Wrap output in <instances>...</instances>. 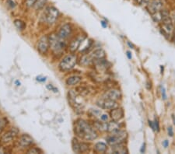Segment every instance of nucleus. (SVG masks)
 Wrapping results in <instances>:
<instances>
[{
	"mask_svg": "<svg viewBox=\"0 0 175 154\" xmlns=\"http://www.w3.org/2000/svg\"><path fill=\"white\" fill-rule=\"evenodd\" d=\"M74 131L76 136L86 140H94L97 138V134L95 130L87 121L82 119L76 121Z\"/></svg>",
	"mask_w": 175,
	"mask_h": 154,
	"instance_id": "1",
	"label": "nucleus"
},
{
	"mask_svg": "<svg viewBox=\"0 0 175 154\" xmlns=\"http://www.w3.org/2000/svg\"><path fill=\"white\" fill-rule=\"evenodd\" d=\"M48 38H49L50 48L54 55H61L65 47L63 39L60 38L58 34H55V33L51 34Z\"/></svg>",
	"mask_w": 175,
	"mask_h": 154,
	"instance_id": "2",
	"label": "nucleus"
},
{
	"mask_svg": "<svg viewBox=\"0 0 175 154\" xmlns=\"http://www.w3.org/2000/svg\"><path fill=\"white\" fill-rule=\"evenodd\" d=\"M77 61V58L74 55H68L64 57L59 63V69L62 72H67L73 69Z\"/></svg>",
	"mask_w": 175,
	"mask_h": 154,
	"instance_id": "3",
	"label": "nucleus"
},
{
	"mask_svg": "<svg viewBox=\"0 0 175 154\" xmlns=\"http://www.w3.org/2000/svg\"><path fill=\"white\" fill-rule=\"evenodd\" d=\"M126 137V132L124 131H118V132L113 133L112 136H110L107 138V142L109 145L114 146L121 143Z\"/></svg>",
	"mask_w": 175,
	"mask_h": 154,
	"instance_id": "4",
	"label": "nucleus"
},
{
	"mask_svg": "<svg viewBox=\"0 0 175 154\" xmlns=\"http://www.w3.org/2000/svg\"><path fill=\"white\" fill-rule=\"evenodd\" d=\"M59 13L56 8L53 7V6H50L47 9L46 11V20L49 24H53L57 20V19L59 18Z\"/></svg>",
	"mask_w": 175,
	"mask_h": 154,
	"instance_id": "5",
	"label": "nucleus"
},
{
	"mask_svg": "<svg viewBox=\"0 0 175 154\" xmlns=\"http://www.w3.org/2000/svg\"><path fill=\"white\" fill-rule=\"evenodd\" d=\"M50 48L49 38L48 36H43L40 38L37 43V50L41 54L44 55L48 52Z\"/></svg>",
	"mask_w": 175,
	"mask_h": 154,
	"instance_id": "6",
	"label": "nucleus"
},
{
	"mask_svg": "<svg viewBox=\"0 0 175 154\" xmlns=\"http://www.w3.org/2000/svg\"><path fill=\"white\" fill-rule=\"evenodd\" d=\"M72 33V27L69 24H65L61 28L59 29V31L58 33V36L62 39H66Z\"/></svg>",
	"mask_w": 175,
	"mask_h": 154,
	"instance_id": "7",
	"label": "nucleus"
},
{
	"mask_svg": "<svg viewBox=\"0 0 175 154\" xmlns=\"http://www.w3.org/2000/svg\"><path fill=\"white\" fill-rule=\"evenodd\" d=\"M33 143V140L29 135H22L19 139V145L22 147H28L31 146Z\"/></svg>",
	"mask_w": 175,
	"mask_h": 154,
	"instance_id": "8",
	"label": "nucleus"
},
{
	"mask_svg": "<svg viewBox=\"0 0 175 154\" xmlns=\"http://www.w3.org/2000/svg\"><path fill=\"white\" fill-rule=\"evenodd\" d=\"M121 97H122V93L118 90H111L104 94L105 99H110V100H115V101L119 100Z\"/></svg>",
	"mask_w": 175,
	"mask_h": 154,
	"instance_id": "9",
	"label": "nucleus"
},
{
	"mask_svg": "<svg viewBox=\"0 0 175 154\" xmlns=\"http://www.w3.org/2000/svg\"><path fill=\"white\" fill-rule=\"evenodd\" d=\"M124 116V112L122 108H114V109H111V118H112L113 121H119L121 119L123 118Z\"/></svg>",
	"mask_w": 175,
	"mask_h": 154,
	"instance_id": "10",
	"label": "nucleus"
},
{
	"mask_svg": "<svg viewBox=\"0 0 175 154\" xmlns=\"http://www.w3.org/2000/svg\"><path fill=\"white\" fill-rule=\"evenodd\" d=\"M162 7V4L160 1H153L151 3L149 4L148 6V10L150 13L152 14H154V13H157V12L160 10Z\"/></svg>",
	"mask_w": 175,
	"mask_h": 154,
	"instance_id": "11",
	"label": "nucleus"
},
{
	"mask_svg": "<svg viewBox=\"0 0 175 154\" xmlns=\"http://www.w3.org/2000/svg\"><path fill=\"white\" fill-rule=\"evenodd\" d=\"M17 132L15 131V130H10L9 132H7L6 133H5L3 136H2V139H1V141L4 143H7L11 142L16 136H17Z\"/></svg>",
	"mask_w": 175,
	"mask_h": 154,
	"instance_id": "12",
	"label": "nucleus"
},
{
	"mask_svg": "<svg viewBox=\"0 0 175 154\" xmlns=\"http://www.w3.org/2000/svg\"><path fill=\"white\" fill-rule=\"evenodd\" d=\"M91 56L93 59H103V58L105 57V52L103 49H96L91 53Z\"/></svg>",
	"mask_w": 175,
	"mask_h": 154,
	"instance_id": "13",
	"label": "nucleus"
},
{
	"mask_svg": "<svg viewBox=\"0 0 175 154\" xmlns=\"http://www.w3.org/2000/svg\"><path fill=\"white\" fill-rule=\"evenodd\" d=\"M112 151L114 153H126L128 152L127 149H126V146L122 144V143L116 144V145L112 146Z\"/></svg>",
	"mask_w": 175,
	"mask_h": 154,
	"instance_id": "14",
	"label": "nucleus"
},
{
	"mask_svg": "<svg viewBox=\"0 0 175 154\" xmlns=\"http://www.w3.org/2000/svg\"><path fill=\"white\" fill-rule=\"evenodd\" d=\"M116 101L113 100H110V99H106L102 104V107L105 109H114V108H117Z\"/></svg>",
	"mask_w": 175,
	"mask_h": 154,
	"instance_id": "15",
	"label": "nucleus"
},
{
	"mask_svg": "<svg viewBox=\"0 0 175 154\" xmlns=\"http://www.w3.org/2000/svg\"><path fill=\"white\" fill-rule=\"evenodd\" d=\"M82 78L80 76H72L68 77V79L66 80V84L68 86H74L76 85L79 83V82L81 81Z\"/></svg>",
	"mask_w": 175,
	"mask_h": 154,
	"instance_id": "16",
	"label": "nucleus"
},
{
	"mask_svg": "<svg viewBox=\"0 0 175 154\" xmlns=\"http://www.w3.org/2000/svg\"><path fill=\"white\" fill-rule=\"evenodd\" d=\"M120 130L119 124L117 123V121H111V122L107 123V131L111 133H114V132H118Z\"/></svg>",
	"mask_w": 175,
	"mask_h": 154,
	"instance_id": "17",
	"label": "nucleus"
},
{
	"mask_svg": "<svg viewBox=\"0 0 175 154\" xmlns=\"http://www.w3.org/2000/svg\"><path fill=\"white\" fill-rule=\"evenodd\" d=\"M81 43V39L79 38H75L72 42L70 43L69 45V50L71 52H75L78 49V48L80 45Z\"/></svg>",
	"mask_w": 175,
	"mask_h": 154,
	"instance_id": "18",
	"label": "nucleus"
},
{
	"mask_svg": "<svg viewBox=\"0 0 175 154\" xmlns=\"http://www.w3.org/2000/svg\"><path fill=\"white\" fill-rule=\"evenodd\" d=\"M107 149V146L103 143H97L94 146V151L96 152H105Z\"/></svg>",
	"mask_w": 175,
	"mask_h": 154,
	"instance_id": "19",
	"label": "nucleus"
},
{
	"mask_svg": "<svg viewBox=\"0 0 175 154\" xmlns=\"http://www.w3.org/2000/svg\"><path fill=\"white\" fill-rule=\"evenodd\" d=\"M14 24L19 30H24L25 29V27H26L25 23L21 20H15Z\"/></svg>",
	"mask_w": 175,
	"mask_h": 154,
	"instance_id": "20",
	"label": "nucleus"
},
{
	"mask_svg": "<svg viewBox=\"0 0 175 154\" xmlns=\"http://www.w3.org/2000/svg\"><path fill=\"white\" fill-rule=\"evenodd\" d=\"M93 58H91V55H84L81 58V62L82 65H88L91 64V62L92 61Z\"/></svg>",
	"mask_w": 175,
	"mask_h": 154,
	"instance_id": "21",
	"label": "nucleus"
},
{
	"mask_svg": "<svg viewBox=\"0 0 175 154\" xmlns=\"http://www.w3.org/2000/svg\"><path fill=\"white\" fill-rule=\"evenodd\" d=\"M89 149V146L87 143H79V152H87Z\"/></svg>",
	"mask_w": 175,
	"mask_h": 154,
	"instance_id": "22",
	"label": "nucleus"
},
{
	"mask_svg": "<svg viewBox=\"0 0 175 154\" xmlns=\"http://www.w3.org/2000/svg\"><path fill=\"white\" fill-rule=\"evenodd\" d=\"M47 0H37L36 3L34 4V8L36 9H40L44 6V5L46 4Z\"/></svg>",
	"mask_w": 175,
	"mask_h": 154,
	"instance_id": "23",
	"label": "nucleus"
},
{
	"mask_svg": "<svg viewBox=\"0 0 175 154\" xmlns=\"http://www.w3.org/2000/svg\"><path fill=\"white\" fill-rule=\"evenodd\" d=\"M7 123H8V121L6 120V118H0V133L3 131L4 128L6 127Z\"/></svg>",
	"mask_w": 175,
	"mask_h": 154,
	"instance_id": "24",
	"label": "nucleus"
},
{
	"mask_svg": "<svg viewBox=\"0 0 175 154\" xmlns=\"http://www.w3.org/2000/svg\"><path fill=\"white\" fill-rule=\"evenodd\" d=\"M17 2L16 0H6V5L9 6L10 9H14L17 6Z\"/></svg>",
	"mask_w": 175,
	"mask_h": 154,
	"instance_id": "25",
	"label": "nucleus"
},
{
	"mask_svg": "<svg viewBox=\"0 0 175 154\" xmlns=\"http://www.w3.org/2000/svg\"><path fill=\"white\" fill-rule=\"evenodd\" d=\"M72 149H73L74 152H79V142L77 141V139H73V141H72Z\"/></svg>",
	"mask_w": 175,
	"mask_h": 154,
	"instance_id": "26",
	"label": "nucleus"
},
{
	"mask_svg": "<svg viewBox=\"0 0 175 154\" xmlns=\"http://www.w3.org/2000/svg\"><path fill=\"white\" fill-rule=\"evenodd\" d=\"M27 153H42V150L37 147H33L27 151Z\"/></svg>",
	"mask_w": 175,
	"mask_h": 154,
	"instance_id": "27",
	"label": "nucleus"
},
{
	"mask_svg": "<svg viewBox=\"0 0 175 154\" xmlns=\"http://www.w3.org/2000/svg\"><path fill=\"white\" fill-rule=\"evenodd\" d=\"M37 0H26V5L28 7H32L34 6V4L36 3Z\"/></svg>",
	"mask_w": 175,
	"mask_h": 154,
	"instance_id": "28",
	"label": "nucleus"
},
{
	"mask_svg": "<svg viewBox=\"0 0 175 154\" xmlns=\"http://www.w3.org/2000/svg\"><path fill=\"white\" fill-rule=\"evenodd\" d=\"M161 93H162V98L164 100H166L167 99V94H166V90H165V88L164 86H161Z\"/></svg>",
	"mask_w": 175,
	"mask_h": 154,
	"instance_id": "29",
	"label": "nucleus"
},
{
	"mask_svg": "<svg viewBox=\"0 0 175 154\" xmlns=\"http://www.w3.org/2000/svg\"><path fill=\"white\" fill-rule=\"evenodd\" d=\"M100 119H101L102 121H107V120H108V116H107V115L103 114V115H102L101 116H100Z\"/></svg>",
	"mask_w": 175,
	"mask_h": 154,
	"instance_id": "30",
	"label": "nucleus"
},
{
	"mask_svg": "<svg viewBox=\"0 0 175 154\" xmlns=\"http://www.w3.org/2000/svg\"><path fill=\"white\" fill-rule=\"evenodd\" d=\"M167 132H168V135H169L170 136H173V128H172L171 127H169V128H167Z\"/></svg>",
	"mask_w": 175,
	"mask_h": 154,
	"instance_id": "31",
	"label": "nucleus"
},
{
	"mask_svg": "<svg viewBox=\"0 0 175 154\" xmlns=\"http://www.w3.org/2000/svg\"><path fill=\"white\" fill-rule=\"evenodd\" d=\"M154 124H155V131L158 132L159 131V123H158V121H157V120H155Z\"/></svg>",
	"mask_w": 175,
	"mask_h": 154,
	"instance_id": "32",
	"label": "nucleus"
},
{
	"mask_svg": "<svg viewBox=\"0 0 175 154\" xmlns=\"http://www.w3.org/2000/svg\"><path fill=\"white\" fill-rule=\"evenodd\" d=\"M149 126H150L152 128V129H153V131H155L154 122H153V121H149Z\"/></svg>",
	"mask_w": 175,
	"mask_h": 154,
	"instance_id": "33",
	"label": "nucleus"
},
{
	"mask_svg": "<svg viewBox=\"0 0 175 154\" xmlns=\"http://www.w3.org/2000/svg\"><path fill=\"white\" fill-rule=\"evenodd\" d=\"M163 146H164V147L167 148V147L169 146V142H168L167 140H165V141H164L163 142Z\"/></svg>",
	"mask_w": 175,
	"mask_h": 154,
	"instance_id": "34",
	"label": "nucleus"
},
{
	"mask_svg": "<svg viewBox=\"0 0 175 154\" xmlns=\"http://www.w3.org/2000/svg\"><path fill=\"white\" fill-rule=\"evenodd\" d=\"M37 81L44 82L45 80H46V78H45V77H42V78H41V77H37Z\"/></svg>",
	"mask_w": 175,
	"mask_h": 154,
	"instance_id": "35",
	"label": "nucleus"
},
{
	"mask_svg": "<svg viewBox=\"0 0 175 154\" xmlns=\"http://www.w3.org/2000/svg\"><path fill=\"white\" fill-rule=\"evenodd\" d=\"M47 87H48V89L49 90H56V89L54 86H52V85H48L47 86Z\"/></svg>",
	"mask_w": 175,
	"mask_h": 154,
	"instance_id": "36",
	"label": "nucleus"
},
{
	"mask_svg": "<svg viewBox=\"0 0 175 154\" xmlns=\"http://www.w3.org/2000/svg\"><path fill=\"white\" fill-rule=\"evenodd\" d=\"M145 146H146V144L144 143L143 145H142V148H141V152H145V149H146V148H145Z\"/></svg>",
	"mask_w": 175,
	"mask_h": 154,
	"instance_id": "37",
	"label": "nucleus"
},
{
	"mask_svg": "<svg viewBox=\"0 0 175 154\" xmlns=\"http://www.w3.org/2000/svg\"><path fill=\"white\" fill-rule=\"evenodd\" d=\"M101 25L103 26V27H107V23L105 22V21H101Z\"/></svg>",
	"mask_w": 175,
	"mask_h": 154,
	"instance_id": "38",
	"label": "nucleus"
},
{
	"mask_svg": "<svg viewBox=\"0 0 175 154\" xmlns=\"http://www.w3.org/2000/svg\"><path fill=\"white\" fill-rule=\"evenodd\" d=\"M127 56L129 59H132V54L130 52H127Z\"/></svg>",
	"mask_w": 175,
	"mask_h": 154,
	"instance_id": "39",
	"label": "nucleus"
},
{
	"mask_svg": "<svg viewBox=\"0 0 175 154\" xmlns=\"http://www.w3.org/2000/svg\"><path fill=\"white\" fill-rule=\"evenodd\" d=\"M128 45H129V46L131 47L132 49H133V45H131V43H130V42H128Z\"/></svg>",
	"mask_w": 175,
	"mask_h": 154,
	"instance_id": "40",
	"label": "nucleus"
},
{
	"mask_svg": "<svg viewBox=\"0 0 175 154\" xmlns=\"http://www.w3.org/2000/svg\"><path fill=\"white\" fill-rule=\"evenodd\" d=\"M135 2H138V3H140V2H142V0H135Z\"/></svg>",
	"mask_w": 175,
	"mask_h": 154,
	"instance_id": "41",
	"label": "nucleus"
},
{
	"mask_svg": "<svg viewBox=\"0 0 175 154\" xmlns=\"http://www.w3.org/2000/svg\"><path fill=\"white\" fill-rule=\"evenodd\" d=\"M172 118H173V124H175V118H174V116H173V117H172Z\"/></svg>",
	"mask_w": 175,
	"mask_h": 154,
	"instance_id": "42",
	"label": "nucleus"
}]
</instances>
